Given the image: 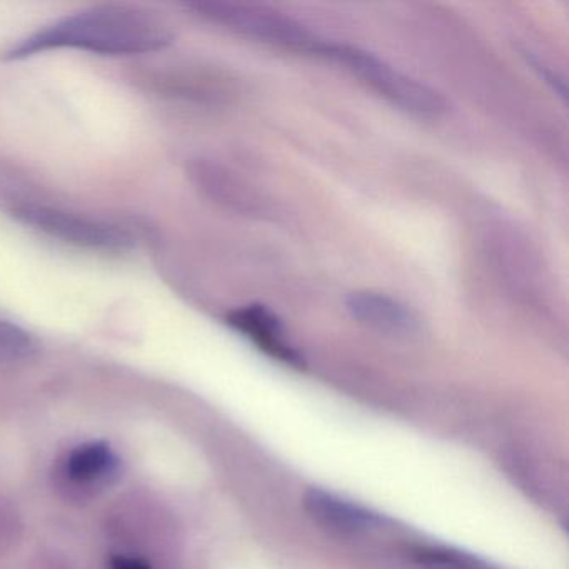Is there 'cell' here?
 <instances>
[{"label":"cell","mask_w":569,"mask_h":569,"mask_svg":"<svg viewBox=\"0 0 569 569\" xmlns=\"http://www.w3.org/2000/svg\"><path fill=\"white\" fill-rule=\"evenodd\" d=\"M171 41L172 32L154 16L126 6H102L69 16L22 39L6 52V59L18 61L54 49L106 56L148 54Z\"/></svg>","instance_id":"obj_1"},{"label":"cell","mask_w":569,"mask_h":569,"mask_svg":"<svg viewBox=\"0 0 569 569\" xmlns=\"http://www.w3.org/2000/svg\"><path fill=\"white\" fill-rule=\"evenodd\" d=\"M319 56H326L346 66V69L362 79L372 91L402 111L418 116H439L445 112L446 101L438 91L411 76L402 74L371 52L352 46L325 42Z\"/></svg>","instance_id":"obj_2"},{"label":"cell","mask_w":569,"mask_h":569,"mask_svg":"<svg viewBox=\"0 0 569 569\" xmlns=\"http://www.w3.org/2000/svg\"><path fill=\"white\" fill-rule=\"evenodd\" d=\"M196 14L212 24L222 26L229 31L246 38L258 39L268 44L296 51L319 54L326 41L316 38L301 22L269 8L236 2H196L189 6Z\"/></svg>","instance_id":"obj_3"},{"label":"cell","mask_w":569,"mask_h":569,"mask_svg":"<svg viewBox=\"0 0 569 569\" xmlns=\"http://www.w3.org/2000/svg\"><path fill=\"white\" fill-rule=\"evenodd\" d=\"M16 218L22 224L31 226L36 231L44 232L54 239L79 246V248L96 249V251H124L131 246L132 239L128 232L116 226L94 221L74 212L48 208V206H22L16 211Z\"/></svg>","instance_id":"obj_4"},{"label":"cell","mask_w":569,"mask_h":569,"mask_svg":"<svg viewBox=\"0 0 569 569\" xmlns=\"http://www.w3.org/2000/svg\"><path fill=\"white\" fill-rule=\"evenodd\" d=\"M346 309L355 321L378 335L412 338L421 331V319L405 302L375 291L351 292Z\"/></svg>","instance_id":"obj_5"},{"label":"cell","mask_w":569,"mask_h":569,"mask_svg":"<svg viewBox=\"0 0 569 569\" xmlns=\"http://www.w3.org/2000/svg\"><path fill=\"white\" fill-rule=\"evenodd\" d=\"M234 331L241 332L252 345L258 346L266 355L284 365L302 368L301 358L295 346L288 341L281 319L271 309L262 305H248L229 312L226 318Z\"/></svg>","instance_id":"obj_6"},{"label":"cell","mask_w":569,"mask_h":569,"mask_svg":"<svg viewBox=\"0 0 569 569\" xmlns=\"http://www.w3.org/2000/svg\"><path fill=\"white\" fill-rule=\"evenodd\" d=\"M305 508L316 522L345 535L378 531L389 522L388 518L372 509L319 488L306 492Z\"/></svg>","instance_id":"obj_7"},{"label":"cell","mask_w":569,"mask_h":569,"mask_svg":"<svg viewBox=\"0 0 569 569\" xmlns=\"http://www.w3.org/2000/svg\"><path fill=\"white\" fill-rule=\"evenodd\" d=\"M118 461V456L106 442H86L69 452L64 461V475L78 485H94L114 475Z\"/></svg>","instance_id":"obj_8"},{"label":"cell","mask_w":569,"mask_h":569,"mask_svg":"<svg viewBox=\"0 0 569 569\" xmlns=\"http://www.w3.org/2000/svg\"><path fill=\"white\" fill-rule=\"evenodd\" d=\"M196 176L212 198L224 202L234 211L246 212V214H259L264 211L261 199L254 192L249 191L248 186L241 184L238 179L232 178L224 169L206 164L196 171Z\"/></svg>","instance_id":"obj_9"},{"label":"cell","mask_w":569,"mask_h":569,"mask_svg":"<svg viewBox=\"0 0 569 569\" xmlns=\"http://www.w3.org/2000/svg\"><path fill=\"white\" fill-rule=\"evenodd\" d=\"M34 349V341L24 329L0 319V362H14L28 358Z\"/></svg>","instance_id":"obj_10"},{"label":"cell","mask_w":569,"mask_h":569,"mask_svg":"<svg viewBox=\"0 0 569 569\" xmlns=\"http://www.w3.org/2000/svg\"><path fill=\"white\" fill-rule=\"evenodd\" d=\"M109 569H151V565L146 559L134 556H114L109 561Z\"/></svg>","instance_id":"obj_11"}]
</instances>
